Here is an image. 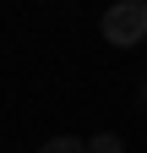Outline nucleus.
I'll return each mask as SVG.
<instances>
[{"label":"nucleus","instance_id":"obj_1","mask_svg":"<svg viewBox=\"0 0 147 153\" xmlns=\"http://www.w3.org/2000/svg\"><path fill=\"white\" fill-rule=\"evenodd\" d=\"M104 38L120 44V49L142 44V38H147V6H142V0H120V6H109V11H104Z\"/></svg>","mask_w":147,"mask_h":153},{"label":"nucleus","instance_id":"obj_2","mask_svg":"<svg viewBox=\"0 0 147 153\" xmlns=\"http://www.w3.org/2000/svg\"><path fill=\"white\" fill-rule=\"evenodd\" d=\"M87 153H125V142L115 137V131H98V137L87 142Z\"/></svg>","mask_w":147,"mask_h":153},{"label":"nucleus","instance_id":"obj_3","mask_svg":"<svg viewBox=\"0 0 147 153\" xmlns=\"http://www.w3.org/2000/svg\"><path fill=\"white\" fill-rule=\"evenodd\" d=\"M38 153H87V142H76V137H49Z\"/></svg>","mask_w":147,"mask_h":153},{"label":"nucleus","instance_id":"obj_4","mask_svg":"<svg viewBox=\"0 0 147 153\" xmlns=\"http://www.w3.org/2000/svg\"><path fill=\"white\" fill-rule=\"evenodd\" d=\"M142 109H147V88H142Z\"/></svg>","mask_w":147,"mask_h":153}]
</instances>
